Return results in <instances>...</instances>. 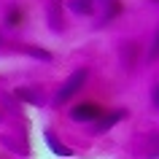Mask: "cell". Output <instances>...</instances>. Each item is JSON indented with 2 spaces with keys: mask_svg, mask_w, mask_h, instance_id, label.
<instances>
[{
  "mask_svg": "<svg viewBox=\"0 0 159 159\" xmlns=\"http://www.w3.org/2000/svg\"><path fill=\"white\" fill-rule=\"evenodd\" d=\"M105 111L97 105V102H78L73 111H70V119L73 121H97Z\"/></svg>",
  "mask_w": 159,
  "mask_h": 159,
  "instance_id": "cell-1",
  "label": "cell"
},
{
  "mask_svg": "<svg viewBox=\"0 0 159 159\" xmlns=\"http://www.w3.org/2000/svg\"><path fill=\"white\" fill-rule=\"evenodd\" d=\"M86 78V70H78V73H73L70 75V81H67L65 86H62V92L57 94V102H65L67 97H70V94L75 92V86H81V81H84Z\"/></svg>",
  "mask_w": 159,
  "mask_h": 159,
  "instance_id": "cell-2",
  "label": "cell"
},
{
  "mask_svg": "<svg viewBox=\"0 0 159 159\" xmlns=\"http://www.w3.org/2000/svg\"><path fill=\"white\" fill-rule=\"evenodd\" d=\"M127 111H113V113H102L100 119H97V132H105L111 124H116L119 119H124Z\"/></svg>",
  "mask_w": 159,
  "mask_h": 159,
  "instance_id": "cell-3",
  "label": "cell"
},
{
  "mask_svg": "<svg viewBox=\"0 0 159 159\" xmlns=\"http://www.w3.org/2000/svg\"><path fill=\"white\" fill-rule=\"evenodd\" d=\"M22 22H25L22 8H11L8 14H6V25H8V27H22Z\"/></svg>",
  "mask_w": 159,
  "mask_h": 159,
  "instance_id": "cell-4",
  "label": "cell"
},
{
  "mask_svg": "<svg viewBox=\"0 0 159 159\" xmlns=\"http://www.w3.org/2000/svg\"><path fill=\"white\" fill-rule=\"evenodd\" d=\"M73 8L81 11V14H92V11H94V3H92V0H73Z\"/></svg>",
  "mask_w": 159,
  "mask_h": 159,
  "instance_id": "cell-5",
  "label": "cell"
},
{
  "mask_svg": "<svg viewBox=\"0 0 159 159\" xmlns=\"http://www.w3.org/2000/svg\"><path fill=\"white\" fill-rule=\"evenodd\" d=\"M148 57H151V59H157V57H159V30H157V38H154V46H151Z\"/></svg>",
  "mask_w": 159,
  "mask_h": 159,
  "instance_id": "cell-6",
  "label": "cell"
},
{
  "mask_svg": "<svg viewBox=\"0 0 159 159\" xmlns=\"http://www.w3.org/2000/svg\"><path fill=\"white\" fill-rule=\"evenodd\" d=\"M154 100H157V105H159V86H157V92H154Z\"/></svg>",
  "mask_w": 159,
  "mask_h": 159,
  "instance_id": "cell-7",
  "label": "cell"
},
{
  "mask_svg": "<svg viewBox=\"0 0 159 159\" xmlns=\"http://www.w3.org/2000/svg\"><path fill=\"white\" fill-rule=\"evenodd\" d=\"M157 3H159V0H157Z\"/></svg>",
  "mask_w": 159,
  "mask_h": 159,
  "instance_id": "cell-8",
  "label": "cell"
}]
</instances>
